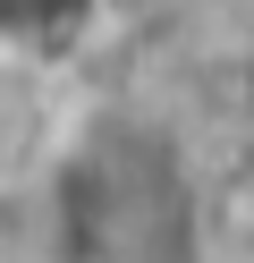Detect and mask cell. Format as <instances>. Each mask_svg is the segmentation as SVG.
<instances>
[{
	"label": "cell",
	"instance_id": "cell-1",
	"mask_svg": "<svg viewBox=\"0 0 254 263\" xmlns=\"http://www.w3.org/2000/svg\"><path fill=\"white\" fill-rule=\"evenodd\" d=\"M127 0H0V60L26 85H60L110 43Z\"/></svg>",
	"mask_w": 254,
	"mask_h": 263
},
{
	"label": "cell",
	"instance_id": "cell-2",
	"mask_svg": "<svg viewBox=\"0 0 254 263\" xmlns=\"http://www.w3.org/2000/svg\"><path fill=\"white\" fill-rule=\"evenodd\" d=\"M17 93H43V85H26V77L0 60V136H9V102H17Z\"/></svg>",
	"mask_w": 254,
	"mask_h": 263
},
{
	"label": "cell",
	"instance_id": "cell-3",
	"mask_svg": "<svg viewBox=\"0 0 254 263\" xmlns=\"http://www.w3.org/2000/svg\"><path fill=\"white\" fill-rule=\"evenodd\" d=\"M127 9H135V0H127Z\"/></svg>",
	"mask_w": 254,
	"mask_h": 263
}]
</instances>
